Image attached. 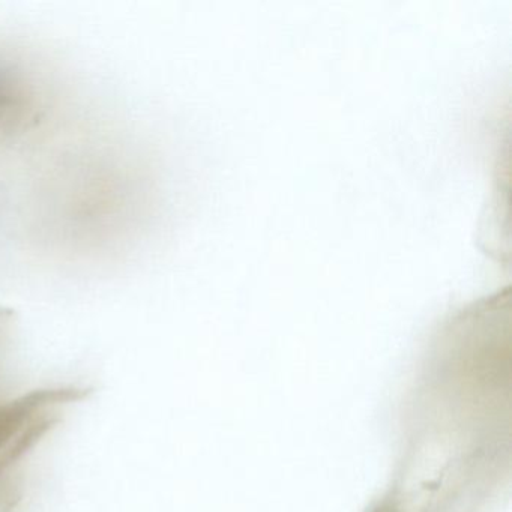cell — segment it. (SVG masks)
<instances>
[{"instance_id":"obj_1","label":"cell","mask_w":512,"mask_h":512,"mask_svg":"<svg viewBox=\"0 0 512 512\" xmlns=\"http://www.w3.org/2000/svg\"><path fill=\"white\" fill-rule=\"evenodd\" d=\"M370 512H397L395 511L394 506L391 505L389 502H382L379 503V505L374 506L373 509H371Z\"/></svg>"}]
</instances>
